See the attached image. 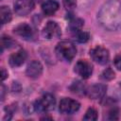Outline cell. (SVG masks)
<instances>
[{
  "instance_id": "9a60e30c",
  "label": "cell",
  "mask_w": 121,
  "mask_h": 121,
  "mask_svg": "<svg viewBox=\"0 0 121 121\" xmlns=\"http://www.w3.org/2000/svg\"><path fill=\"white\" fill-rule=\"evenodd\" d=\"M83 20L80 19V18H73L70 20V23H69V29L74 33L76 31H78V30H81V27L83 26Z\"/></svg>"
},
{
  "instance_id": "d6986e66",
  "label": "cell",
  "mask_w": 121,
  "mask_h": 121,
  "mask_svg": "<svg viewBox=\"0 0 121 121\" xmlns=\"http://www.w3.org/2000/svg\"><path fill=\"white\" fill-rule=\"evenodd\" d=\"M101 78L105 80H111L114 78V72L111 69V68H107L106 70H104L101 74Z\"/></svg>"
},
{
  "instance_id": "7a4b0ae2",
  "label": "cell",
  "mask_w": 121,
  "mask_h": 121,
  "mask_svg": "<svg viewBox=\"0 0 121 121\" xmlns=\"http://www.w3.org/2000/svg\"><path fill=\"white\" fill-rule=\"evenodd\" d=\"M56 53L60 59L65 61H71L77 54V48L71 41L64 40L57 44Z\"/></svg>"
},
{
  "instance_id": "3957f363",
  "label": "cell",
  "mask_w": 121,
  "mask_h": 121,
  "mask_svg": "<svg viewBox=\"0 0 121 121\" xmlns=\"http://www.w3.org/2000/svg\"><path fill=\"white\" fill-rule=\"evenodd\" d=\"M55 104H56V98L54 97V95L51 94H45L35 102L34 108L36 112H45L53 110Z\"/></svg>"
},
{
  "instance_id": "5b68a950",
  "label": "cell",
  "mask_w": 121,
  "mask_h": 121,
  "mask_svg": "<svg viewBox=\"0 0 121 121\" xmlns=\"http://www.w3.org/2000/svg\"><path fill=\"white\" fill-rule=\"evenodd\" d=\"M90 56L93 59V60H95V62L101 65L106 64L110 59V54H109L108 49L102 46H96L93 48L90 51Z\"/></svg>"
},
{
  "instance_id": "603a6c76",
  "label": "cell",
  "mask_w": 121,
  "mask_h": 121,
  "mask_svg": "<svg viewBox=\"0 0 121 121\" xmlns=\"http://www.w3.org/2000/svg\"><path fill=\"white\" fill-rule=\"evenodd\" d=\"M7 76H8V74L6 73L5 69H4V68H2V80H4V79L7 78Z\"/></svg>"
},
{
  "instance_id": "30bf717a",
  "label": "cell",
  "mask_w": 121,
  "mask_h": 121,
  "mask_svg": "<svg viewBox=\"0 0 121 121\" xmlns=\"http://www.w3.org/2000/svg\"><path fill=\"white\" fill-rule=\"evenodd\" d=\"M43 73V65L38 60H32L26 67V74L28 78H37Z\"/></svg>"
},
{
  "instance_id": "5bb4252c",
  "label": "cell",
  "mask_w": 121,
  "mask_h": 121,
  "mask_svg": "<svg viewBox=\"0 0 121 121\" xmlns=\"http://www.w3.org/2000/svg\"><path fill=\"white\" fill-rule=\"evenodd\" d=\"M0 16H1V23L7 24L11 20V11L7 6H2L0 9Z\"/></svg>"
},
{
  "instance_id": "8992f818",
  "label": "cell",
  "mask_w": 121,
  "mask_h": 121,
  "mask_svg": "<svg viewBox=\"0 0 121 121\" xmlns=\"http://www.w3.org/2000/svg\"><path fill=\"white\" fill-rule=\"evenodd\" d=\"M43 38L45 39H54V38H59L61 35V30L60 26L53 21L47 22V24L44 26L43 32H42Z\"/></svg>"
},
{
  "instance_id": "6da1fadb",
  "label": "cell",
  "mask_w": 121,
  "mask_h": 121,
  "mask_svg": "<svg viewBox=\"0 0 121 121\" xmlns=\"http://www.w3.org/2000/svg\"><path fill=\"white\" fill-rule=\"evenodd\" d=\"M97 19L100 25L109 30L121 28V0H109L100 9Z\"/></svg>"
},
{
  "instance_id": "ba28073f",
  "label": "cell",
  "mask_w": 121,
  "mask_h": 121,
  "mask_svg": "<svg viewBox=\"0 0 121 121\" xmlns=\"http://www.w3.org/2000/svg\"><path fill=\"white\" fill-rule=\"evenodd\" d=\"M75 72L80 76L82 78H88L93 73V66L92 64L85 60H78L76 65H75Z\"/></svg>"
},
{
  "instance_id": "8fae6325",
  "label": "cell",
  "mask_w": 121,
  "mask_h": 121,
  "mask_svg": "<svg viewBox=\"0 0 121 121\" xmlns=\"http://www.w3.org/2000/svg\"><path fill=\"white\" fill-rule=\"evenodd\" d=\"M26 57H27V54L25 50L23 49H20L19 51L13 53L12 55H10L9 57V64L12 66V67H18V66H21L25 60H26Z\"/></svg>"
},
{
  "instance_id": "9c48e42d",
  "label": "cell",
  "mask_w": 121,
  "mask_h": 121,
  "mask_svg": "<svg viewBox=\"0 0 121 121\" xmlns=\"http://www.w3.org/2000/svg\"><path fill=\"white\" fill-rule=\"evenodd\" d=\"M106 90H107V87L104 84L95 83V84L90 86L86 90V94L92 99H99L105 95Z\"/></svg>"
},
{
  "instance_id": "277c9868",
  "label": "cell",
  "mask_w": 121,
  "mask_h": 121,
  "mask_svg": "<svg viewBox=\"0 0 121 121\" xmlns=\"http://www.w3.org/2000/svg\"><path fill=\"white\" fill-rule=\"evenodd\" d=\"M79 107H80V104L77 100L68 98V97H64L60 102L59 110L63 114H72V113L76 112L77 111H78Z\"/></svg>"
},
{
  "instance_id": "ac0fdd59",
  "label": "cell",
  "mask_w": 121,
  "mask_h": 121,
  "mask_svg": "<svg viewBox=\"0 0 121 121\" xmlns=\"http://www.w3.org/2000/svg\"><path fill=\"white\" fill-rule=\"evenodd\" d=\"M84 120H89V121H94L97 119V112L94 108H89L83 117Z\"/></svg>"
},
{
  "instance_id": "7402d4cb",
  "label": "cell",
  "mask_w": 121,
  "mask_h": 121,
  "mask_svg": "<svg viewBox=\"0 0 121 121\" xmlns=\"http://www.w3.org/2000/svg\"><path fill=\"white\" fill-rule=\"evenodd\" d=\"M113 64H114V66H115L118 70H121V53L117 54V55L114 57Z\"/></svg>"
},
{
  "instance_id": "2e32d148",
  "label": "cell",
  "mask_w": 121,
  "mask_h": 121,
  "mask_svg": "<svg viewBox=\"0 0 121 121\" xmlns=\"http://www.w3.org/2000/svg\"><path fill=\"white\" fill-rule=\"evenodd\" d=\"M74 35V38L77 42L78 43H86L89 38H90V34L88 32H85V31H81V30H78V31H76L73 33Z\"/></svg>"
},
{
  "instance_id": "ffe728a7",
  "label": "cell",
  "mask_w": 121,
  "mask_h": 121,
  "mask_svg": "<svg viewBox=\"0 0 121 121\" xmlns=\"http://www.w3.org/2000/svg\"><path fill=\"white\" fill-rule=\"evenodd\" d=\"M71 91L75 94H79V93H83L84 92V86L81 84V82L77 81L74 82V84L71 86Z\"/></svg>"
},
{
  "instance_id": "52a82bcc",
  "label": "cell",
  "mask_w": 121,
  "mask_h": 121,
  "mask_svg": "<svg viewBox=\"0 0 121 121\" xmlns=\"http://www.w3.org/2000/svg\"><path fill=\"white\" fill-rule=\"evenodd\" d=\"M34 8L33 0H16L14 3V10L20 16H26L31 12Z\"/></svg>"
},
{
  "instance_id": "d4e9b609",
  "label": "cell",
  "mask_w": 121,
  "mask_h": 121,
  "mask_svg": "<svg viewBox=\"0 0 121 121\" xmlns=\"http://www.w3.org/2000/svg\"><path fill=\"white\" fill-rule=\"evenodd\" d=\"M35 1H37V2H42L43 0H35Z\"/></svg>"
},
{
  "instance_id": "44dd1931",
  "label": "cell",
  "mask_w": 121,
  "mask_h": 121,
  "mask_svg": "<svg viewBox=\"0 0 121 121\" xmlns=\"http://www.w3.org/2000/svg\"><path fill=\"white\" fill-rule=\"evenodd\" d=\"M62 2H63L64 8L66 9H69V10L73 9L74 8H76V5H77L75 0H62Z\"/></svg>"
},
{
  "instance_id": "4fadbf2b",
  "label": "cell",
  "mask_w": 121,
  "mask_h": 121,
  "mask_svg": "<svg viewBox=\"0 0 121 121\" xmlns=\"http://www.w3.org/2000/svg\"><path fill=\"white\" fill-rule=\"evenodd\" d=\"M59 9V3L56 0H46L42 5V10L45 15L54 14Z\"/></svg>"
},
{
  "instance_id": "7c38bea8",
  "label": "cell",
  "mask_w": 121,
  "mask_h": 121,
  "mask_svg": "<svg viewBox=\"0 0 121 121\" xmlns=\"http://www.w3.org/2000/svg\"><path fill=\"white\" fill-rule=\"evenodd\" d=\"M14 33L24 39H30L33 37V29L27 24H21L14 28Z\"/></svg>"
},
{
  "instance_id": "cb8c5ba5",
  "label": "cell",
  "mask_w": 121,
  "mask_h": 121,
  "mask_svg": "<svg viewBox=\"0 0 121 121\" xmlns=\"http://www.w3.org/2000/svg\"><path fill=\"white\" fill-rule=\"evenodd\" d=\"M4 94H5V86L2 85V95H1V100H4Z\"/></svg>"
},
{
  "instance_id": "e0dca14e",
  "label": "cell",
  "mask_w": 121,
  "mask_h": 121,
  "mask_svg": "<svg viewBox=\"0 0 121 121\" xmlns=\"http://www.w3.org/2000/svg\"><path fill=\"white\" fill-rule=\"evenodd\" d=\"M15 44V42L9 36H2L1 38V46H2V51L4 48H10Z\"/></svg>"
}]
</instances>
